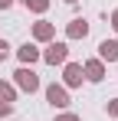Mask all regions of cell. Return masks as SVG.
<instances>
[{
	"mask_svg": "<svg viewBox=\"0 0 118 121\" xmlns=\"http://www.w3.org/2000/svg\"><path fill=\"white\" fill-rule=\"evenodd\" d=\"M10 115H13V105L10 101H0V121H7Z\"/></svg>",
	"mask_w": 118,
	"mask_h": 121,
	"instance_id": "12",
	"label": "cell"
},
{
	"mask_svg": "<svg viewBox=\"0 0 118 121\" xmlns=\"http://www.w3.org/2000/svg\"><path fill=\"white\" fill-rule=\"evenodd\" d=\"M0 101H10V105L17 101V88L10 82H3V79H0Z\"/></svg>",
	"mask_w": 118,
	"mask_h": 121,
	"instance_id": "11",
	"label": "cell"
},
{
	"mask_svg": "<svg viewBox=\"0 0 118 121\" xmlns=\"http://www.w3.org/2000/svg\"><path fill=\"white\" fill-rule=\"evenodd\" d=\"M39 59L46 65H66L69 62V43H46V49H39Z\"/></svg>",
	"mask_w": 118,
	"mask_h": 121,
	"instance_id": "2",
	"label": "cell"
},
{
	"mask_svg": "<svg viewBox=\"0 0 118 121\" xmlns=\"http://www.w3.org/2000/svg\"><path fill=\"white\" fill-rule=\"evenodd\" d=\"M46 101L53 105V108H69V88H62V85H46Z\"/></svg>",
	"mask_w": 118,
	"mask_h": 121,
	"instance_id": "4",
	"label": "cell"
},
{
	"mask_svg": "<svg viewBox=\"0 0 118 121\" xmlns=\"http://www.w3.org/2000/svg\"><path fill=\"white\" fill-rule=\"evenodd\" d=\"M17 59L20 65H33V62H39V49H36V43H23L17 49Z\"/></svg>",
	"mask_w": 118,
	"mask_h": 121,
	"instance_id": "8",
	"label": "cell"
},
{
	"mask_svg": "<svg viewBox=\"0 0 118 121\" xmlns=\"http://www.w3.org/2000/svg\"><path fill=\"white\" fill-rule=\"evenodd\" d=\"M13 88H20V92H39L43 88V82H39V75L33 72V65H20L17 72H13Z\"/></svg>",
	"mask_w": 118,
	"mask_h": 121,
	"instance_id": "1",
	"label": "cell"
},
{
	"mask_svg": "<svg viewBox=\"0 0 118 121\" xmlns=\"http://www.w3.org/2000/svg\"><path fill=\"white\" fill-rule=\"evenodd\" d=\"M49 3H53V0H23V7H26L30 13H46Z\"/></svg>",
	"mask_w": 118,
	"mask_h": 121,
	"instance_id": "10",
	"label": "cell"
},
{
	"mask_svg": "<svg viewBox=\"0 0 118 121\" xmlns=\"http://www.w3.org/2000/svg\"><path fill=\"white\" fill-rule=\"evenodd\" d=\"M7 56H10V43H7V39H0V62L7 59Z\"/></svg>",
	"mask_w": 118,
	"mask_h": 121,
	"instance_id": "15",
	"label": "cell"
},
{
	"mask_svg": "<svg viewBox=\"0 0 118 121\" xmlns=\"http://www.w3.org/2000/svg\"><path fill=\"white\" fill-rule=\"evenodd\" d=\"M85 36H89V20L76 17L66 23V39H85Z\"/></svg>",
	"mask_w": 118,
	"mask_h": 121,
	"instance_id": "7",
	"label": "cell"
},
{
	"mask_svg": "<svg viewBox=\"0 0 118 121\" xmlns=\"http://www.w3.org/2000/svg\"><path fill=\"white\" fill-rule=\"evenodd\" d=\"M56 39V26L49 20H36L33 23V43H53Z\"/></svg>",
	"mask_w": 118,
	"mask_h": 121,
	"instance_id": "5",
	"label": "cell"
},
{
	"mask_svg": "<svg viewBox=\"0 0 118 121\" xmlns=\"http://www.w3.org/2000/svg\"><path fill=\"white\" fill-rule=\"evenodd\" d=\"M13 3H17V0H0V10H10Z\"/></svg>",
	"mask_w": 118,
	"mask_h": 121,
	"instance_id": "17",
	"label": "cell"
},
{
	"mask_svg": "<svg viewBox=\"0 0 118 121\" xmlns=\"http://www.w3.org/2000/svg\"><path fill=\"white\" fill-rule=\"evenodd\" d=\"M56 121H82V118H79L76 111H62V115H56Z\"/></svg>",
	"mask_w": 118,
	"mask_h": 121,
	"instance_id": "13",
	"label": "cell"
},
{
	"mask_svg": "<svg viewBox=\"0 0 118 121\" xmlns=\"http://www.w3.org/2000/svg\"><path fill=\"white\" fill-rule=\"evenodd\" d=\"M66 3H79V0H66Z\"/></svg>",
	"mask_w": 118,
	"mask_h": 121,
	"instance_id": "18",
	"label": "cell"
},
{
	"mask_svg": "<svg viewBox=\"0 0 118 121\" xmlns=\"http://www.w3.org/2000/svg\"><path fill=\"white\" fill-rule=\"evenodd\" d=\"M82 82H85L82 62H66V65H62V88H79Z\"/></svg>",
	"mask_w": 118,
	"mask_h": 121,
	"instance_id": "3",
	"label": "cell"
},
{
	"mask_svg": "<svg viewBox=\"0 0 118 121\" xmlns=\"http://www.w3.org/2000/svg\"><path fill=\"white\" fill-rule=\"evenodd\" d=\"M98 59L102 62H118V39H102L98 43Z\"/></svg>",
	"mask_w": 118,
	"mask_h": 121,
	"instance_id": "9",
	"label": "cell"
},
{
	"mask_svg": "<svg viewBox=\"0 0 118 121\" xmlns=\"http://www.w3.org/2000/svg\"><path fill=\"white\" fill-rule=\"evenodd\" d=\"M82 72H85V82H102V79H105V62L95 56V59L82 62Z\"/></svg>",
	"mask_w": 118,
	"mask_h": 121,
	"instance_id": "6",
	"label": "cell"
},
{
	"mask_svg": "<svg viewBox=\"0 0 118 121\" xmlns=\"http://www.w3.org/2000/svg\"><path fill=\"white\" fill-rule=\"evenodd\" d=\"M112 30H115V33H118V7H115V10H112Z\"/></svg>",
	"mask_w": 118,
	"mask_h": 121,
	"instance_id": "16",
	"label": "cell"
},
{
	"mask_svg": "<svg viewBox=\"0 0 118 121\" xmlns=\"http://www.w3.org/2000/svg\"><path fill=\"white\" fill-rule=\"evenodd\" d=\"M105 111H108V118H118V98L108 101V108H105Z\"/></svg>",
	"mask_w": 118,
	"mask_h": 121,
	"instance_id": "14",
	"label": "cell"
},
{
	"mask_svg": "<svg viewBox=\"0 0 118 121\" xmlns=\"http://www.w3.org/2000/svg\"><path fill=\"white\" fill-rule=\"evenodd\" d=\"M7 121H10V118H7Z\"/></svg>",
	"mask_w": 118,
	"mask_h": 121,
	"instance_id": "19",
	"label": "cell"
}]
</instances>
